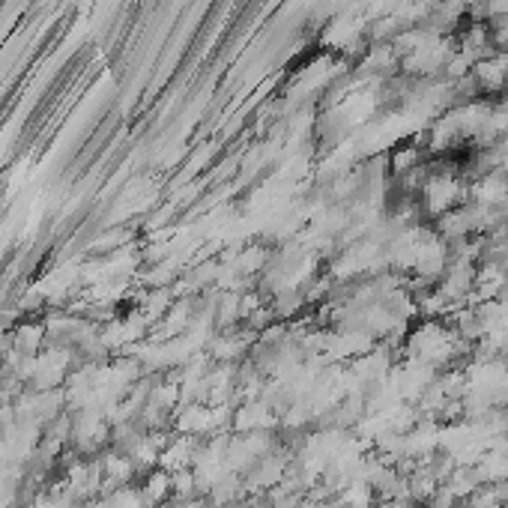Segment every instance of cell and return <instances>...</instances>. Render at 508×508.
I'll return each instance as SVG.
<instances>
[{
	"label": "cell",
	"instance_id": "1",
	"mask_svg": "<svg viewBox=\"0 0 508 508\" xmlns=\"http://www.w3.org/2000/svg\"><path fill=\"white\" fill-rule=\"evenodd\" d=\"M144 494H147V499H150V503H165V499L174 494V485H171V472H168V469H156L153 476H150V481H147Z\"/></svg>",
	"mask_w": 508,
	"mask_h": 508
},
{
	"label": "cell",
	"instance_id": "2",
	"mask_svg": "<svg viewBox=\"0 0 508 508\" xmlns=\"http://www.w3.org/2000/svg\"><path fill=\"white\" fill-rule=\"evenodd\" d=\"M413 499H377L374 508H413Z\"/></svg>",
	"mask_w": 508,
	"mask_h": 508
},
{
	"label": "cell",
	"instance_id": "3",
	"mask_svg": "<svg viewBox=\"0 0 508 508\" xmlns=\"http://www.w3.org/2000/svg\"><path fill=\"white\" fill-rule=\"evenodd\" d=\"M449 508H467V505H463L461 499H458V503H454V505H449Z\"/></svg>",
	"mask_w": 508,
	"mask_h": 508
}]
</instances>
